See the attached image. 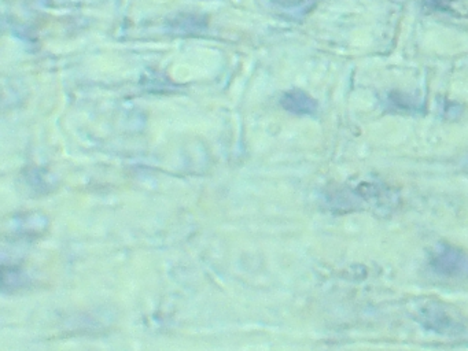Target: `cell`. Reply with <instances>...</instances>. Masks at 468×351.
I'll list each match as a JSON object with an SVG mask.
<instances>
[{
	"mask_svg": "<svg viewBox=\"0 0 468 351\" xmlns=\"http://www.w3.org/2000/svg\"><path fill=\"white\" fill-rule=\"evenodd\" d=\"M431 266L443 276H463L468 273V258L453 247L440 246L432 257Z\"/></svg>",
	"mask_w": 468,
	"mask_h": 351,
	"instance_id": "obj_1",
	"label": "cell"
},
{
	"mask_svg": "<svg viewBox=\"0 0 468 351\" xmlns=\"http://www.w3.org/2000/svg\"><path fill=\"white\" fill-rule=\"evenodd\" d=\"M282 106L294 114H312L316 110V103L303 92H290L282 99Z\"/></svg>",
	"mask_w": 468,
	"mask_h": 351,
	"instance_id": "obj_2",
	"label": "cell"
}]
</instances>
